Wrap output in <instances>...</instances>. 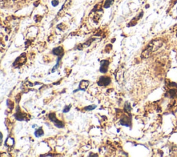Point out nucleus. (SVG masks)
<instances>
[{
	"instance_id": "4468645a",
	"label": "nucleus",
	"mask_w": 177,
	"mask_h": 157,
	"mask_svg": "<svg viewBox=\"0 0 177 157\" xmlns=\"http://www.w3.org/2000/svg\"><path fill=\"white\" fill-rule=\"evenodd\" d=\"M96 108V105H89V106H87L85 107V109L86 111H92V110Z\"/></svg>"
},
{
	"instance_id": "7ed1b4c3",
	"label": "nucleus",
	"mask_w": 177,
	"mask_h": 157,
	"mask_svg": "<svg viewBox=\"0 0 177 157\" xmlns=\"http://www.w3.org/2000/svg\"><path fill=\"white\" fill-rule=\"evenodd\" d=\"M109 62L108 60H102L100 62V71L101 73H104L107 71L108 70V67H109Z\"/></svg>"
},
{
	"instance_id": "20e7f679",
	"label": "nucleus",
	"mask_w": 177,
	"mask_h": 157,
	"mask_svg": "<svg viewBox=\"0 0 177 157\" xmlns=\"http://www.w3.org/2000/svg\"><path fill=\"white\" fill-rule=\"evenodd\" d=\"M121 124L125 127H130L132 125L131 118H129L126 115H124L121 120Z\"/></svg>"
},
{
	"instance_id": "f257e3e1",
	"label": "nucleus",
	"mask_w": 177,
	"mask_h": 157,
	"mask_svg": "<svg viewBox=\"0 0 177 157\" xmlns=\"http://www.w3.org/2000/svg\"><path fill=\"white\" fill-rule=\"evenodd\" d=\"M163 44V41L162 39H155V40H153L152 42H151L148 44V46H147V48L144 50L143 52L142 53L141 57L142 58H149L151 55L152 54V53H154V51H157L158 49H159Z\"/></svg>"
},
{
	"instance_id": "9b49d317",
	"label": "nucleus",
	"mask_w": 177,
	"mask_h": 157,
	"mask_svg": "<svg viewBox=\"0 0 177 157\" xmlns=\"http://www.w3.org/2000/svg\"><path fill=\"white\" fill-rule=\"evenodd\" d=\"M169 94L172 98L175 97V96H177V89H171V90H170L169 91Z\"/></svg>"
},
{
	"instance_id": "9d476101",
	"label": "nucleus",
	"mask_w": 177,
	"mask_h": 157,
	"mask_svg": "<svg viewBox=\"0 0 177 157\" xmlns=\"http://www.w3.org/2000/svg\"><path fill=\"white\" fill-rule=\"evenodd\" d=\"M113 1H114V0H106L105 2H104V8H109L110 6L112 5V4L113 3Z\"/></svg>"
},
{
	"instance_id": "2eb2a0df",
	"label": "nucleus",
	"mask_w": 177,
	"mask_h": 157,
	"mask_svg": "<svg viewBox=\"0 0 177 157\" xmlns=\"http://www.w3.org/2000/svg\"><path fill=\"white\" fill-rule=\"evenodd\" d=\"M71 105H69V106H67V107H66L64 108V109L63 110V112H64V113H66V112H68V111H69V109H71Z\"/></svg>"
},
{
	"instance_id": "1a4fd4ad",
	"label": "nucleus",
	"mask_w": 177,
	"mask_h": 157,
	"mask_svg": "<svg viewBox=\"0 0 177 157\" xmlns=\"http://www.w3.org/2000/svg\"><path fill=\"white\" fill-rule=\"evenodd\" d=\"M49 117L50 120H51V121L53 122H54V123H55V122H56V121H58V119H57V118H56V114H55V113H51V114H49Z\"/></svg>"
},
{
	"instance_id": "423d86ee",
	"label": "nucleus",
	"mask_w": 177,
	"mask_h": 157,
	"mask_svg": "<svg viewBox=\"0 0 177 157\" xmlns=\"http://www.w3.org/2000/svg\"><path fill=\"white\" fill-rule=\"evenodd\" d=\"M53 53L54 55H56V56H58V57H62L63 56L64 51H63L62 47L59 46V47H57L53 50Z\"/></svg>"
},
{
	"instance_id": "f03ea898",
	"label": "nucleus",
	"mask_w": 177,
	"mask_h": 157,
	"mask_svg": "<svg viewBox=\"0 0 177 157\" xmlns=\"http://www.w3.org/2000/svg\"><path fill=\"white\" fill-rule=\"evenodd\" d=\"M111 80L109 77L106 76H101L99 78L98 82V86L100 87H105V86H108L111 83Z\"/></svg>"
},
{
	"instance_id": "dca6fc26",
	"label": "nucleus",
	"mask_w": 177,
	"mask_h": 157,
	"mask_svg": "<svg viewBox=\"0 0 177 157\" xmlns=\"http://www.w3.org/2000/svg\"><path fill=\"white\" fill-rule=\"evenodd\" d=\"M59 4V1H58V0H53L52 1V5L53 6H57Z\"/></svg>"
},
{
	"instance_id": "ddd939ff",
	"label": "nucleus",
	"mask_w": 177,
	"mask_h": 157,
	"mask_svg": "<svg viewBox=\"0 0 177 157\" xmlns=\"http://www.w3.org/2000/svg\"><path fill=\"white\" fill-rule=\"evenodd\" d=\"M124 109H125V111L126 112H127V113H130V111H131L132 108H131V107H130V105L128 103H126V104H125Z\"/></svg>"
},
{
	"instance_id": "f8f14e48",
	"label": "nucleus",
	"mask_w": 177,
	"mask_h": 157,
	"mask_svg": "<svg viewBox=\"0 0 177 157\" xmlns=\"http://www.w3.org/2000/svg\"><path fill=\"white\" fill-rule=\"evenodd\" d=\"M54 124L57 127H58V128H62V127H64V124L62 123V122L60 121L59 120H58V121H56V122H55Z\"/></svg>"
},
{
	"instance_id": "6e6552de",
	"label": "nucleus",
	"mask_w": 177,
	"mask_h": 157,
	"mask_svg": "<svg viewBox=\"0 0 177 157\" xmlns=\"http://www.w3.org/2000/svg\"><path fill=\"white\" fill-rule=\"evenodd\" d=\"M34 134H35V136L36 137H40V136H42L44 135V133L42 127H39L38 129H37V130L35 131Z\"/></svg>"
},
{
	"instance_id": "0eeeda50",
	"label": "nucleus",
	"mask_w": 177,
	"mask_h": 157,
	"mask_svg": "<svg viewBox=\"0 0 177 157\" xmlns=\"http://www.w3.org/2000/svg\"><path fill=\"white\" fill-rule=\"evenodd\" d=\"M15 118L19 121H22V120H24L25 119V115H24L23 114H22V112H21L20 111V109L18 110V111H17L16 114H15Z\"/></svg>"
},
{
	"instance_id": "39448f33",
	"label": "nucleus",
	"mask_w": 177,
	"mask_h": 157,
	"mask_svg": "<svg viewBox=\"0 0 177 157\" xmlns=\"http://www.w3.org/2000/svg\"><path fill=\"white\" fill-rule=\"evenodd\" d=\"M89 82L87 80H82L81 82H80V84H79V89H77V90L74 91V93L76 92V91L82 90V91H85L86 89H87V87L89 86Z\"/></svg>"
}]
</instances>
